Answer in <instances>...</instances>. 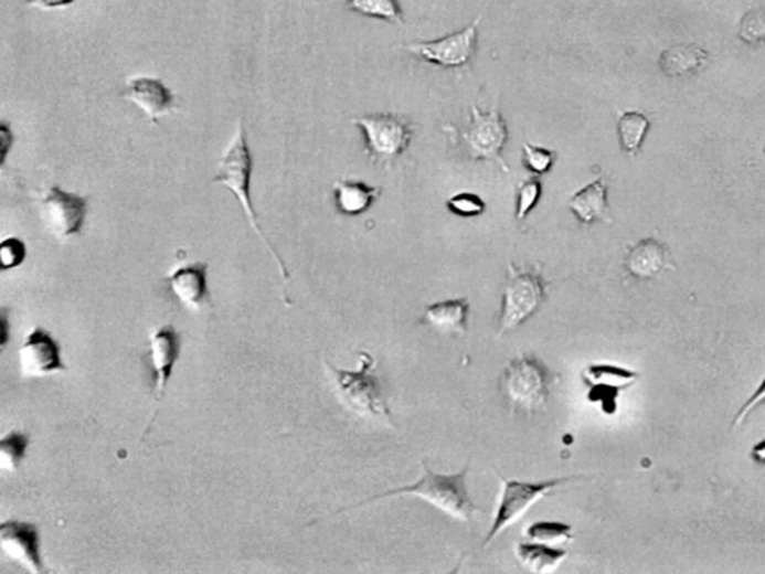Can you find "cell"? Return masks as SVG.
<instances>
[{
    "label": "cell",
    "instance_id": "obj_1",
    "mask_svg": "<svg viewBox=\"0 0 765 574\" xmlns=\"http://www.w3.org/2000/svg\"><path fill=\"white\" fill-rule=\"evenodd\" d=\"M468 470H470V467L467 466L463 471L456 472V475H435L424 464V476L417 483L391 489V491L380 493V496L368 498V500H363L359 504L352 506V508L342 509L341 512L361 508L363 504H370V502L383 500V498L416 496L429 502L434 508L442 510V512L449 514V517L459 519V521L470 522L475 513L479 512L480 509L472 502L470 493H468Z\"/></svg>",
    "mask_w": 765,
    "mask_h": 574
},
{
    "label": "cell",
    "instance_id": "obj_2",
    "mask_svg": "<svg viewBox=\"0 0 765 574\" xmlns=\"http://www.w3.org/2000/svg\"><path fill=\"white\" fill-rule=\"evenodd\" d=\"M252 172L253 156L251 149H248L247 139H245L243 121H240L238 126H236L234 137H232L231 142L227 144L225 153H223L222 159H220L219 172L217 176L214 177V183L223 184L226 189L231 190L232 195H234L236 201L243 206L253 231L259 236L264 246L268 248L270 256L277 262L283 278L286 280L289 274L286 272L285 264H283L281 257L277 255V252L270 247L264 232L261 231L256 211L253 209L251 198Z\"/></svg>",
    "mask_w": 765,
    "mask_h": 574
},
{
    "label": "cell",
    "instance_id": "obj_3",
    "mask_svg": "<svg viewBox=\"0 0 765 574\" xmlns=\"http://www.w3.org/2000/svg\"><path fill=\"white\" fill-rule=\"evenodd\" d=\"M444 132L450 135L451 141L460 144L471 160H485L497 163L504 172H510L509 164L502 158L509 129L498 105L488 113H481L477 105L471 107L470 124L458 129L454 125H443Z\"/></svg>",
    "mask_w": 765,
    "mask_h": 574
},
{
    "label": "cell",
    "instance_id": "obj_4",
    "mask_svg": "<svg viewBox=\"0 0 765 574\" xmlns=\"http://www.w3.org/2000/svg\"><path fill=\"white\" fill-rule=\"evenodd\" d=\"M509 276L502 294L498 336L525 323L546 301L548 283L541 268H516L509 264Z\"/></svg>",
    "mask_w": 765,
    "mask_h": 574
},
{
    "label": "cell",
    "instance_id": "obj_5",
    "mask_svg": "<svg viewBox=\"0 0 765 574\" xmlns=\"http://www.w3.org/2000/svg\"><path fill=\"white\" fill-rule=\"evenodd\" d=\"M553 378L535 354H522L502 373L501 392L511 408L531 413L548 403Z\"/></svg>",
    "mask_w": 765,
    "mask_h": 574
},
{
    "label": "cell",
    "instance_id": "obj_6",
    "mask_svg": "<svg viewBox=\"0 0 765 574\" xmlns=\"http://www.w3.org/2000/svg\"><path fill=\"white\" fill-rule=\"evenodd\" d=\"M359 358H361V369L358 371L337 369L327 362L328 370L336 380L338 394L342 403L357 415L389 422L391 412L383 398L379 379L373 373L374 359L366 352L359 354Z\"/></svg>",
    "mask_w": 765,
    "mask_h": 574
},
{
    "label": "cell",
    "instance_id": "obj_7",
    "mask_svg": "<svg viewBox=\"0 0 765 574\" xmlns=\"http://www.w3.org/2000/svg\"><path fill=\"white\" fill-rule=\"evenodd\" d=\"M365 139L366 155L374 163L392 168L412 142L414 126L395 114H366L352 118Z\"/></svg>",
    "mask_w": 765,
    "mask_h": 574
},
{
    "label": "cell",
    "instance_id": "obj_8",
    "mask_svg": "<svg viewBox=\"0 0 765 574\" xmlns=\"http://www.w3.org/2000/svg\"><path fill=\"white\" fill-rule=\"evenodd\" d=\"M497 475L501 479L502 491L500 501H498L496 517H493L492 525H490L489 533L486 535L484 546H488L498 534L518 522L541 498L551 493L553 489L572 482V480L578 477L570 476L560 477V479L541 480V482H521V480L506 479L500 472H497Z\"/></svg>",
    "mask_w": 765,
    "mask_h": 574
},
{
    "label": "cell",
    "instance_id": "obj_9",
    "mask_svg": "<svg viewBox=\"0 0 765 574\" xmlns=\"http://www.w3.org/2000/svg\"><path fill=\"white\" fill-rule=\"evenodd\" d=\"M481 19L484 14L477 15L476 20L463 31L450 33L442 40L410 42V44L400 45V49L433 65L447 67V70H463L470 65L475 57Z\"/></svg>",
    "mask_w": 765,
    "mask_h": 574
},
{
    "label": "cell",
    "instance_id": "obj_10",
    "mask_svg": "<svg viewBox=\"0 0 765 574\" xmlns=\"http://www.w3.org/2000/svg\"><path fill=\"white\" fill-rule=\"evenodd\" d=\"M88 210V198L53 185L40 202L42 223L57 240L82 234Z\"/></svg>",
    "mask_w": 765,
    "mask_h": 574
},
{
    "label": "cell",
    "instance_id": "obj_11",
    "mask_svg": "<svg viewBox=\"0 0 765 574\" xmlns=\"http://www.w3.org/2000/svg\"><path fill=\"white\" fill-rule=\"evenodd\" d=\"M19 364L23 378H44L66 370L61 344L52 332L42 327L33 328L19 349Z\"/></svg>",
    "mask_w": 765,
    "mask_h": 574
},
{
    "label": "cell",
    "instance_id": "obj_12",
    "mask_svg": "<svg viewBox=\"0 0 765 574\" xmlns=\"http://www.w3.org/2000/svg\"><path fill=\"white\" fill-rule=\"evenodd\" d=\"M0 551L12 563L28 572H44L41 556V535L35 523L26 521H6L0 525Z\"/></svg>",
    "mask_w": 765,
    "mask_h": 574
},
{
    "label": "cell",
    "instance_id": "obj_13",
    "mask_svg": "<svg viewBox=\"0 0 765 574\" xmlns=\"http://www.w3.org/2000/svg\"><path fill=\"white\" fill-rule=\"evenodd\" d=\"M583 380L591 387L587 398L602 404L603 411L612 415L618 411L620 392L637 382L638 373L615 365H591L583 371Z\"/></svg>",
    "mask_w": 765,
    "mask_h": 574
},
{
    "label": "cell",
    "instance_id": "obj_14",
    "mask_svg": "<svg viewBox=\"0 0 765 574\" xmlns=\"http://www.w3.org/2000/svg\"><path fill=\"white\" fill-rule=\"evenodd\" d=\"M181 341L172 325H163L150 337V362L155 375L156 403L163 398L180 359Z\"/></svg>",
    "mask_w": 765,
    "mask_h": 574
},
{
    "label": "cell",
    "instance_id": "obj_15",
    "mask_svg": "<svg viewBox=\"0 0 765 574\" xmlns=\"http://www.w3.org/2000/svg\"><path fill=\"white\" fill-rule=\"evenodd\" d=\"M121 98L137 105L151 124H158L160 117L169 116L176 100L162 79L150 77L129 79L128 86L121 93Z\"/></svg>",
    "mask_w": 765,
    "mask_h": 574
},
{
    "label": "cell",
    "instance_id": "obj_16",
    "mask_svg": "<svg viewBox=\"0 0 765 574\" xmlns=\"http://www.w3.org/2000/svg\"><path fill=\"white\" fill-rule=\"evenodd\" d=\"M670 267H673V261L669 247L655 238L640 240L625 257V268L638 280H650Z\"/></svg>",
    "mask_w": 765,
    "mask_h": 574
},
{
    "label": "cell",
    "instance_id": "obj_17",
    "mask_svg": "<svg viewBox=\"0 0 765 574\" xmlns=\"http://www.w3.org/2000/svg\"><path fill=\"white\" fill-rule=\"evenodd\" d=\"M172 294L189 308L201 307L209 299V265L202 262L183 265L169 274Z\"/></svg>",
    "mask_w": 765,
    "mask_h": 574
},
{
    "label": "cell",
    "instance_id": "obj_18",
    "mask_svg": "<svg viewBox=\"0 0 765 574\" xmlns=\"http://www.w3.org/2000/svg\"><path fill=\"white\" fill-rule=\"evenodd\" d=\"M607 192V181L597 179L570 196V210L582 225H592L595 222L612 223Z\"/></svg>",
    "mask_w": 765,
    "mask_h": 574
},
{
    "label": "cell",
    "instance_id": "obj_19",
    "mask_svg": "<svg viewBox=\"0 0 765 574\" xmlns=\"http://www.w3.org/2000/svg\"><path fill=\"white\" fill-rule=\"evenodd\" d=\"M382 195V188L363 183L361 180H338L333 184V201L338 213L358 217L373 206Z\"/></svg>",
    "mask_w": 765,
    "mask_h": 574
},
{
    "label": "cell",
    "instance_id": "obj_20",
    "mask_svg": "<svg viewBox=\"0 0 765 574\" xmlns=\"http://www.w3.org/2000/svg\"><path fill=\"white\" fill-rule=\"evenodd\" d=\"M470 301L468 298L446 299L425 308L424 322L449 333H465L468 329Z\"/></svg>",
    "mask_w": 765,
    "mask_h": 574
},
{
    "label": "cell",
    "instance_id": "obj_21",
    "mask_svg": "<svg viewBox=\"0 0 765 574\" xmlns=\"http://www.w3.org/2000/svg\"><path fill=\"white\" fill-rule=\"evenodd\" d=\"M709 54L697 44H678L663 50L659 70L666 77L680 78L697 74L708 62Z\"/></svg>",
    "mask_w": 765,
    "mask_h": 574
},
{
    "label": "cell",
    "instance_id": "obj_22",
    "mask_svg": "<svg viewBox=\"0 0 765 574\" xmlns=\"http://www.w3.org/2000/svg\"><path fill=\"white\" fill-rule=\"evenodd\" d=\"M521 563L532 573H548L555 570L569 555L564 549L548 546L546 543H521L516 549Z\"/></svg>",
    "mask_w": 765,
    "mask_h": 574
},
{
    "label": "cell",
    "instance_id": "obj_23",
    "mask_svg": "<svg viewBox=\"0 0 765 574\" xmlns=\"http://www.w3.org/2000/svg\"><path fill=\"white\" fill-rule=\"evenodd\" d=\"M650 129V120L638 111L624 113L618 120L620 147L625 153L637 156L644 146L646 135Z\"/></svg>",
    "mask_w": 765,
    "mask_h": 574
},
{
    "label": "cell",
    "instance_id": "obj_24",
    "mask_svg": "<svg viewBox=\"0 0 765 574\" xmlns=\"http://www.w3.org/2000/svg\"><path fill=\"white\" fill-rule=\"evenodd\" d=\"M348 10L368 19H378L405 26L399 0H348Z\"/></svg>",
    "mask_w": 765,
    "mask_h": 574
},
{
    "label": "cell",
    "instance_id": "obj_25",
    "mask_svg": "<svg viewBox=\"0 0 765 574\" xmlns=\"http://www.w3.org/2000/svg\"><path fill=\"white\" fill-rule=\"evenodd\" d=\"M31 437L23 431H10L0 440V468L7 472L19 470L21 463L26 458Z\"/></svg>",
    "mask_w": 765,
    "mask_h": 574
},
{
    "label": "cell",
    "instance_id": "obj_26",
    "mask_svg": "<svg viewBox=\"0 0 765 574\" xmlns=\"http://www.w3.org/2000/svg\"><path fill=\"white\" fill-rule=\"evenodd\" d=\"M525 534L532 542L565 543L573 539V527L564 522L541 521L528 527Z\"/></svg>",
    "mask_w": 765,
    "mask_h": 574
},
{
    "label": "cell",
    "instance_id": "obj_27",
    "mask_svg": "<svg viewBox=\"0 0 765 574\" xmlns=\"http://www.w3.org/2000/svg\"><path fill=\"white\" fill-rule=\"evenodd\" d=\"M541 193H543V184H541L536 176L522 181L518 185V193H516V221H525L528 214L539 204Z\"/></svg>",
    "mask_w": 765,
    "mask_h": 574
},
{
    "label": "cell",
    "instance_id": "obj_28",
    "mask_svg": "<svg viewBox=\"0 0 765 574\" xmlns=\"http://www.w3.org/2000/svg\"><path fill=\"white\" fill-rule=\"evenodd\" d=\"M522 151L523 164H525L528 171L535 176L548 174L556 162L555 151L535 146V144H523Z\"/></svg>",
    "mask_w": 765,
    "mask_h": 574
},
{
    "label": "cell",
    "instance_id": "obj_29",
    "mask_svg": "<svg viewBox=\"0 0 765 574\" xmlns=\"http://www.w3.org/2000/svg\"><path fill=\"white\" fill-rule=\"evenodd\" d=\"M447 210L458 217H479L485 214L486 202L477 193L460 192L446 201Z\"/></svg>",
    "mask_w": 765,
    "mask_h": 574
},
{
    "label": "cell",
    "instance_id": "obj_30",
    "mask_svg": "<svg viewBox=\"0 0 765 574\" xmlns=\"http://www.w3.org/2000/svg\"><path fill=\"white\" fill-rule=\"evenodd\" d=\"M740 40L746 44L759 46L765 44V12L747 11L740 23Z\"/></svg>",
    "mask_w": 765,
    "mask_h": 574
},
{
    "label": "cell",
    "instance_id": "obj_31",
    "mask_svg": "<svg viewBox=\"0 0 765 574\" xmlns=\"http://www.w3.org/2000/svg\"><path fill=\"white\" fill-rule=\"evenodd\" d=\"M26 244L17 236H10L0 244V264H2L3 272L20 267L26 261Z\"/></svg>",
    "mask_w": 765,
    "mask_h": 574
},
{
    "label": "cell",
    "instance_id": "obj_32",
    "mask_svg": "<svg viewBox=\"0 0 765 574\" xmlns=\"http://www.w3.org/2000/svg\"><path fill=\"white\" fill-rule=\"evenodd\" d=\"M765 403V378L763 379V382H761V385L758 386V390L752 394L751 398L746 401L745 404L742 405V408L737 412V415L734 416L733 421V428L735 426H739L740 424H743L745 422L746 417L751 415L752 412L756 411V408L759 407V405H763Z\"/></svg>",
    "mask_w": 765,
    "mask_h": 574
},
{
    "label": "cell",
    "instance_id": "obj_33",
    "mask_svg": "<svg viewBox=\"0 0 765 574\" xmlns=\"http://www.w3.org/2000/svg\"><path fill=\"white\" fill-rule=\"evenodd\" d=\"M75 0H26L29 7L40 8V10H57L72 6Z\"/></svg>",
    "mask_w": 765,
    "mask_h": 574
},
{
    "label": "cell",
    "instance_id": "obj_34",
    "mask_svg": "<svg viewBox=\"0 0 765 574\" xmlns=\"http://www.w3.org/2000/svg\"><path fill=\"white\" fill-rule=\"evenodd\" d=\"M751 458L754 459L756 464L765 466V440H761L759 443H756L754 447H752Z\"/></svg>",
    "mask_w": 765,
    "mask_h": 574
}]
</instances>
